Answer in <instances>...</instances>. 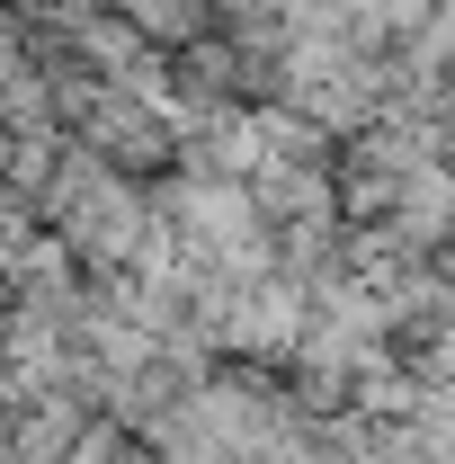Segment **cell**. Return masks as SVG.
Segmentation results:
<instances>
[{"label":"cell","mask_w":455,"mask_h":464,"mask_svg":"<svg viewBox=\"0 0 455 464\" xmlns=\"http://www.w3.org/2000/svg\"><path fill=\"white\" fill-rule=\"evenodd\" d=\"M250 206H259V215H286V224H304V215H331V197H322V179H313V170H268Z\"/></svg>","instance_id":"1"}]
</instances>
